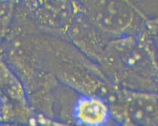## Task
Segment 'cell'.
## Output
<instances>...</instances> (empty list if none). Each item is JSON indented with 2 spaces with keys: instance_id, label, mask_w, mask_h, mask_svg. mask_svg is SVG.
Instances as JSON below:
<instances>
[{
  "instance_id": "obj_1",
  "label": "cell",
  "mask_w": 158,
  "mask_h": 126,
  "mask_svg": "<svg viewBox=\"0 0 158 126\" xmlns=\"http://www.w3.org/2000/svg\"><path fill=\"white\" fill-rule=\"evenodd\" d=\"M73 114L76 121L82 126H104L110 117L109 110L104 102L88 96L79 98Z\"/></svg>"
}]
</instances>
